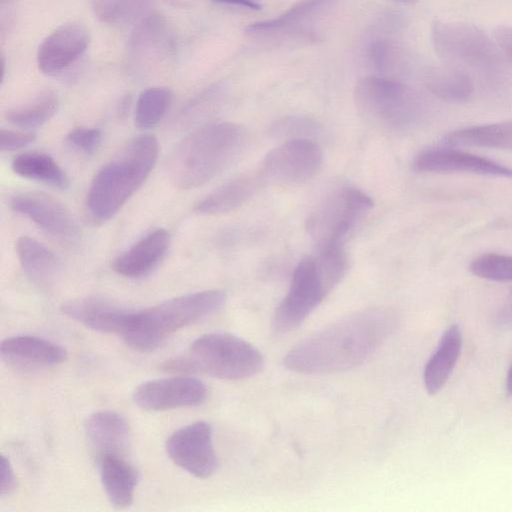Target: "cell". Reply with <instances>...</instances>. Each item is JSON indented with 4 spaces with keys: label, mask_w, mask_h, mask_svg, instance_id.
<instances>
[{
    "label": "cell",
    "mask_w": 512,
    "mask_h": 512,
    "mask_svg": "<svg viewBox=\"0 0 512 512\" xmlns=\"http://www.w3.org/2000/svg\"><path fill=\"white\" fill-rule=\"evenodd\" d=\"M397 317L385 307L347 315L307 336L284 357L287 369L307 375L345 372L362 365L393 334Z\"/></svg>",
    "instance_id": "1"
},
{
    "label": "cell",
    "mask_w": 512,
    "mask_h": 512,
    "mask_svg": "<svg viewBox=\"0 0 512 512\" xmlns=\"http://www.w3.org/2000/svg\"><path fill=\"white\" fill-rule=\"evenodd\" d=\"M243 126L232 122L207 123L186 136L173 152L169 167L176 184L185 189L209 182L242 152Z\"/></svg>",
    "instance_id": "2"
},
{
    "label": "cell",
    "mask_w": 512,
    "mask_h": 512,
    "mask_svg": "<svg viewBox=\"0 0 512 512\" xmlns=\"http://www.w3.org/2000/svg\"><path fill=\"white\" fill-rule=\"evenodd\" d=\"M158 141L143 134L129 141L117 156L95 174L87 194L86 207L95 222L112 218L143 184L158 158Z\"/></svg>",
    "instance_id": "3"
},
{
    "label": "cell",
    "mask_w": 512,
    "mask_h": 512,
    "mask_svg": "<svg viewBox=\"0 0 512 512\" xmlns=\"http://www.w3.org/2000/svg\"><path fill=\"white\" fill-rule=\"evenodd\" d=\"M227 293L211 289L178 296L142 311H133L121 337L132 349L155 350L171 333L220 310Z\"/></svg>",
    "instance_id": "4"
},
{
    "label": "cell",
    "mask_w": 512,
    "mask_h": 512,
    "mask_svg": "<svg viewBox=\"0 0 512 512\" xmlns=\"http://www.w3.org/2000/svg\"><path fill=\"white\" fill-rule=\"evenodd\" d=\"M264 357L254 345L230 333L216 332L194 340L185 356L170 359L163 369L173 373H204L225 380L258 374Z\"/></svg>",
    "instance_id": "5"
},
{
    "label": "cell",
    "mask_w": 512,
    "mask_h": 512,
    "mask_svg": "<svg viewBox=\"0 0 512 512\" xmlns=\"http://www.w3.org/2000/svg\"><path fill=\"white\" fill-rule=\"evenodd\" d=\"M372 198L358 188L341 186L309 215L306 229L318 249L342 244L357 222L373 208Z\"/></svg>",
    "instance_id": "6"
},
{
    "label": "cell",
    "mask_w": 512,
    "mask_h": 512,
    "mask_svg": "<svg viewBox=\"0 0 512 512\" xmlns=\"http://www.w3.org/2000/svg\"><path fill=\"white\" fill-rule=\"evenodd\" d=\"M335 287L318 268L314 256L303 258L293 271L286 296L274 311L273 332L281 335L297 329Z\"/></svg>",
    "instance_id": "7"
},
{
    "label": "cell",
    "mask_w": 512,
    "mask_h": 512,
    "mask_svg": "<svg viewBox=\"0 0 512 512\" xmlns=\"http://www.w3.org/2000/svg\"><path fill=\"white\" fill-rule=\"evenodd\" d=\"M431 39L436 55L453 64L488 65L503 56L494 40L473 24L434 21Z\"/></svg>",
    "instance_id": "8"
},
{
    "label": "cell",
    "mask_w": 512,
    "mask_h": 512,
    "mask_svg": "<svg viewBox=\"0 0 512 512\" xmlns=\"http://www.w3.org/2000/svg\"><path fill=\"white\" fill-rule=\"evenodd\" d=\"M354 102L365 118L382 125L403 124L412 110L407 87L385 76L359 79L354 88Z\"/></svg>",
    "instance_id": "9"
},
{
    "label": "cell",
    "mask_w": 512,
    "mask_h": 512,
    "mask_svg": "<svg viewBox=\"0 0 512 512\" xmlns=\"http://www.w3.org/2000/svg\"><path fill=\"white\" fill-rule=\"evenodd\" d=\"M323 154L312 139H291L270 150L261 166L263 181L275 184H301L312 179L322 165Z\"/></svg>",
    "instance_id": "10"
},
{
    "label": "cell",
    "mask_w": 512,
    "mask_h": 512,
    "mask_svg": "<svg viewBox=\"0 0 512 512\" xmlns=\"http://www.w3.org/2000/svg\"><path fill=\"white\" fill-rule=\"evenodd\" d=\"M166 451L176 465L198 478L210 477L219 465L212 427L205 421L191 423L173 432L166 441Z\"/></svg>",
    "instance_id": "11"
},
{
    "label": "cell",
    "mask_w": 512,
    "mask_h": 512,
    "mask_svg": "<svg viewBox=\"0 0 512 512\" xmlns=\"http://www.w3.org/2000/svg\"><path fill=\"white\" fill-rule=\"evenodd\" d=\"M206 385L198 378L180 375L146 381L133 393L134 402L147 411H165L202 404Z\"/></svg>",
    "instance_id": "12"
},
{
    "label": "cell",
    "mask_w": 512,
    "mask_h": 512,
    "mask_svg": "<svg viewBox=\"0 0 512 512\" xmlns=\"http://www.w3.org/2000/svg\"><path fill=\"white\" fill-rule=\"evenodd\" d=\"M11 207L63 242L74 243L81 236L80 226L71 211L51 195L22 192L12 198Z\"/></svg>",
    "instance_id": "13"
},
{
    "label": "cell",
    "mask_w": 512,
    "mask_h": 512,
    "mask_svg": "<svg viewBox=\"0 0 512 512\" xmlns=\"http://www.w3.org/2000/svg\"><path fill=\"white\" fill-rule=\"evenodd\" d=\"M89 42V31L84 24L71 21L60 25L39 45V70L46 75L62 73L84 54Z\"/></svg>",
    "instance_id": "14"
},
{
    "label": "cell",
    "mask_w": 512,
    "mask_h": 512,
    "mask_svg": "<svg viewBox=\"0 0 512 512\" xmlns=\"http://www.w3.org/2000/svg\"><path fill=\"white\" fill-rule=\"evenodd\" d=\"M414 168L429 173H472L512 178V168L491 159L452 148H431L422 151L414 160Z\"/></svg>",
    "instance_id": "15"
},
{
    "label": "cell",
    "mask_w": 512,
    "mask_h": 512,
    "mask_svg": "<svg viewBox=\"0 0 512 512\" xmlns=\"http://www.w3.org/2000/svg\"><path fill=\"white\" fill-rule=\"evenodd\" d=\"M0 353L8 365L23 370L53 367L67 358V352L62 346L32 335L4 339Z\"/></svg>",
    "instance_id": "16"
},
{
    "label": "cell",
    "mask_w": 512,
    "mask_h": 512,
    "mask_svg": "<svg viewBox=\"0 0 512 512\" xmlns=\"http://www.w3.org/2000/svg\"><path fill=\"white\" fill-rule=\"evenodd\" d=\"M85 432L95 460L105 456H126L130 445V428L119 413L106 410L92 414Z\"/></svg>",
    "instance_id": "17"
},
{
    "label": "cell",
    "mask_w": 512,
    "mask_h": 512,
    "mask_svg": "<svg viewBox=\"0 0 512 512\" xmlns=\"http://www.w3.org/2000/svg\"><path fill=\"white\" fill-rule=\"evenodd\" d=\"M63 314L87 328L99 332L121 335L126 328L132 310L100 298L71 300L62 305Z\"/></svg>",
    "instance_id": "18"
},
{
    "label": "cell",
    "mask_w": 512,
    "mask_h": 512,
    "mask_svg": "<svg viewBox=\"0 0 512 512\" xmlns=\"http://www.w3.org/2000/svg\"><path fill=\"white\" fill-rule=\"evenodd\" d=\"M170 243L165 229H156L115 258L113 269L127 278L149 274L165 256Z\"/></svg>",
    "instance_id": "19"
},
{
    "label": "cell",
    "mask_w": 512,
    "mask_h": 512,
    "mask_svg": "<svg viewBox=\"0 0 512 512\" xmlns=\"http://www.w3.org/2000/svg\"><path fill=\"white\" fill-rule=\"evenodd\" d=\"M462 350V332L457 324L446 328L423 372V383L428 394L442 390L451 376Z\"/></svg>",
    "instance_id": "20"
},
{
    "label": "cell",
    "mask_w": 512,
    "mask_h": 512,
    "mask_svg": "<svg viewBox=\"0 0 512 512\" xmlns=\"http://www.w3.org/2000/svg\"><path fill=\"white\" fill-rule=\"evenodd\" d=\"M105 494L118 509L133 503L139 480L138 472L124 456H105L96 460Z\"/></svg>",
    "instance_id": "21"
},
{
    "label": "cell",
    "mask_w": 512,
    "mask_h": 512,
    "mask_svg": "<svg viewBox=\"0 0 512 512\" xmlns=\"http://www.w3.org/2000/svg\"><path fill=\"white\" fill-rule=\"evenodd\" d=\"M264 182L262 177L243 175L231 179L201 199L194 207L202 215L224 214L243 205Z\"/></svg>",
    "instance_id": "22"
},
{
    "label": "cell",
    "mask_w": 512,
    "mask_h": 512,
    "mask_svg": "<svg viewBox=\"0 0 512 512\" xmlns=\"http://www.w3.org/2000/svg\"><path fill=\"white\" fill-rule=\"evenodd\" d=\"M16 249L22 269L34 285L46 288L54 283L60 264L53 251L28 236L18 238Z\"/></svg>",
    "instance_id": "23"
},
{
    "label": "cell",
    "mask_w": 512,
    "mask_h": 512,
    "mask_svg": "<svg viewBox=\"0 0 512 512\" xmlns=\"http://www.w3.org/2000/svg\"><path fill=\"white\" fill-rule=\"evenodd\" d=\"M451 146L512 150V120L461 128L443 140Z\"/></svg>",
    "instance_id": "24"
},
{
    "label": "cell",
    "mask_w": 512,
    "mask_h": 512,
    "mask_svg": "<svg viewBox=\"0 0 512 512\" xmlns=\"http://www.w3.org/2000/svg\"><path fill=\"white\" fill-rule=\"evenodd\" d=\"M13 171L24 178L43 184L65 189L69 179L60 165L48 154L39 151H27L18 154L11 163Z\"/></svg>",
    "instance_id": "25"
},
{
    "label": "cell",
    "mask_w": 512,
    "mask_h": 512,
    "mask_svg": "<svg viewBox=\"0 0 512 512\" xmlns=\"http://www.w3.org/2000/svg\"><path fill=\"white\" fill-rule=\"evenodd\" d=\"M426 84L433 94L446 101L465 102L473 93V82L469 75L454 66L432 69Z\"/></svg>",
    "instance_id": "26"
},
{
    "label": "cell",
    "mask_w": 512,
    "mask_h": 512,
    "mask_svg": "<svg viewBox=\"0 0 512 512\" xmlns=\"http://www.w3.org/2000/svg\"><path fill=\"white\" fill-rule=\"evenodd\" d=\"M173 99L168 87L155 86L143 90L136 101L135 125L141 130L155 127L167 113Z\"/></svg>",
    "instance_id": "27"
},
{
    "label": "cell",
    "mask_w": 512,
    "mask_h": 512,
    "mask_svg": "<svg viewBox=\"0 0 512 512\" xmlns=\"http://www.w3.org/2000/svg\"><path fill=\"white\" fill-rule=\"evenodd\" d=\"M335 0H300L278 17L251 23L246 31L267 34L288 29L330 6Z\"/></svg>",
    "instance_id": "28"
},
{
    "label": "cell",
    "mask_w": 512,
    "mask_h": 512,
    "mask_svg": "<svg viewBox=\"0 0 512 512\" xmlns=\"http://www.w3.org/2000/svg\"><path fill=\"white\" fill-rule=\"evenodd\" d=\"M59 107L58 97L45 93L31 102L7 111L6 120L22 129H35L46 123Z\"/></svg>",
    "instance_id": "29"
},
{
    "label": "cell",
    "mask_w": 512,
    "mask_h": 512,
    "mask_svg": "<svg viewBox=\"0 0 512 512\" xmlns=\"http://www.w3.org/2000/svg\"><path fill=\"white\" fill-rule=\"evenodd\" d=\"M321 131L320 124L309 116L289 115L275 120L269 127V135L277 140L312 139Z\"/></svg>",
    "instance_id": "30"
},
{
    "label": "cell",
    "mask_w": 512,
    "mask_h": 512,
    "mask_svg": "<svg viewBox=\"0 0 512 512\" xmlns=\"http://www.w3.org/2000/svg\"><path fill=\"white\" fill-rule=\"evenodd\" d=\"M469 269L479 278L509 282L512 281V255L485 253L476 257Z\"/></svg>",
    "instance_id": "31"
},
{
    "label": "cell",
    "mask_w": 512,
    "mask_h": 512,
    "mask_svg": "<svg viewBox=\"0 0 512 512\" xmlns=\"http://www.w3.org/2000/svg\"><path fill=\"white\" fill-rule=\"evenodd\" d=\"M67 141L86 154L94 153L102 141V132L98 128L78 127L67 135Z\"/></svg>",
    "instance_id": "32"
},
{
    "label": "cell",
    "mask_w": 512,
    "mask_h": 512,
    "mask_svg": "<svg viewBox=\"0 0 512 512\" xmlns=\"http://www.w3.org/2000/svg\"><path fill=\"white\" fill-rule=\"evenodd\" d=\"M394 56V47L385 39L373 41L368 48L369 60L378 72L387 71L393 63Z\"/></svg>",
    "instance_id": "33"
},
{
    "label": "cell",
    "mask_w": 512,
    "mask_h": 512,
    "mask_svg": "<svg viewBox=\"0 0 512 512\" xmlns=\"http://www.w3.org/2000/svg\"><path fill=\"white\" fill-rule=\"evenodd\" d=\"M35 140V134L31 132L15 131L2 128L0 130V149L2 151H14L30 145Z\"/></svg>",
    "instance_id": "34"
},
{
    "label": "cell",
    "mask_w": 512,
    "mask_h": 512,
    "mask_svg": "<svg viewBox=\"0 0 512 512\" xmlns=\"http://www.w3.org/2000/svg\"><path fill=\"white\" fill-rule=\"evenodd\" d=\"M17 487V479L13 467L5 455L1 456V485L0 495L2 497L11 495Z\"/></svg>",
    "instance_id": "35"
},
{
    "label": "cell",
    "mask_w": 512,
    "mask_h": 512,
    "mask_svg": "<svg viewBox=\"0 0 512 512\" xmlns=\"http://www.w3.org/2000/svg\"><path fill=\"white\" fill-rule=\"evenodd\" d=\"M492 35L503 56L512 62V27L506 25L497 26L493 30Z\"/></svg>",
    "instance_id": "36"
},
{
    "label": "cell",
    "mask_w": 512,
    "mask_h": 512,
    "mask_svg": "<svg viewBox=\"0 0 512 512\" xmlns=\"http://www.w3.org/2000/svg\"><path fill=\"white\" fill-rule=\"evenodd\" d=\"M218 4L235 5L245 7L251 10H260L261 5L256 0H212Z\"/></svg>",
    "instance_id": "37"
},
{
    "label": "cell",
    "mask_w": 512,
    "mask_h": 512,
    "mask_svg": "<svg viewBox=\"0 0 512 512\" xmlns=\"http://www.w3.org/2000/svg\"><path fill=\"white\" fill-rule=\"evenodd\" d=\"M506 393L508 396H512V363L508 369L506 376Z\"/></svg>",
    "instance_id": "38"
},
{
    "label": "cell",
    "mask_w": 512,
    "mask_h": 512,
    "mask_svg": "<svg viewBox=\"0 0 512 512\" xmlns=\"http://www.w3.org/2000/svg\"><path fill=\"white\" fill-rule=\"evenodd\" d=\"M392 1H395V2L401 3V4H406V5L415 4L417 2V0H392Z\"/></svg>",
    "instance_id": "39"
},
{
    "label": "cell",
    "mask_w": 512,
    "mask_h": 512,
    "mask_svg": "<svg viewBox=\"0 0 512 512\" xmlns=\"http://www.w3.org/2000/svg\"><path fill=\"white\" fill-rule=\"evenodd\" d=\"M511 298H512V291H511Z\"/></svg>",
    "instance_id": "40"
},
{
    "label": "cell",
    "mask_w": 512,
    "mask_h": 512,
    "mask_svg": "<svg viewBox=\"0 0 512 512\" xmlns=\"http://www.w3.org/2000/svg\"><path fill=\"white\" fill-rule=\"evenodd\" d=\"M2 2H4L5 0H1Z\"/></svg>",
    "instance_id": "41"
}]
</instances>
